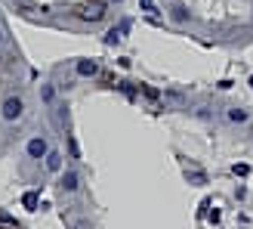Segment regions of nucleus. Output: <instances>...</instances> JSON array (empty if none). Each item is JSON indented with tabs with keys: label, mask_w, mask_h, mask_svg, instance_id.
<instances>
[{
	"label": "nucleus",
	"mask_w": 253,
	"mask_h": 229,
	"mask_svg": "<svg viewBox=\"0 0 253 229\" xmlns=\"http://www.w3.org/2000/svg\"><path fill=\"white\" fill-rule=\"evenodd\" d=\"M62 189H65V192H74V189H78V173H74V171L62 173Z\"/></svg>",
	"instance_id": "nucleus-5"
},
{
	"label": "nucleus",
	"mask_w": 253,
	"mask_h": 229,
	"mask_svg": "<svg viewBox=\"0 0 253 229\" xmlns=\"http://www.w3.org/2000/svg\"><path fill=\"white\" fill-rule=\"evenodd\" d=\"M173 19H176V22H185V19H188V12H185L182 6H173Z\"/></svg>",
	"instance_id": "nucleus-10"
},
{
	"label": "nucleus",
	"mask_w": 253,
	"mask_h": 229,
	"mask_svg": "<svg viewBox=\"0 0 253 229\" xmlns=\"http://www.w3.org/2000/svg\"><path fill=\"white\" fill-rule=\"evenodd\" d=\"M46 171H62V155L59 152H46Z\"/></svg>",
	"instance_id": "nucleus-6"
},
{
	"label": "nucleus",
	"mask_w": 253,
	"mask_h": 229,
	"mask_svg": "<svg viewBox=\"0 0 253 229\" xmlns=\"http://www.w3.org/2000/svg\"><path fill=\"white\" fill-rule=\"evenodd\" d=\"M142 93H145V96H148V99H158V96H161V93H158V90H155V87H142Z\"/></svg>",
	"instance_id": "nucleus-13"
},
{
	"label": "nucleus",
	"mask_w": 253,
	"mask_h": 229,
	"mask_svg": "<svg viewBox=\"0 0 253 229\" xmlns=\"http://www.w3.org/2000/svg\"><path fill=\"white\" fill-rule=\"evenodd\" d=\"M229 121H247V112L244 109H229Z\"/></svg>",
	"instance_id": "nucleus-9"
},
{
	"label": "nucleus",
	"mask_w": 253,
	"mask_h": 229,
	"mask_svg": "<svg viewBox=\"0 0 253 229\" xmlns=\"http://www.w3.org/2000/svg\"><path fill=\"white\" fill-rule=\"evenodd\" d=\"M232 173H235V176H247V173H250V168H247V164H235Z\"/></svg>",
	"instance_id": "nucleus-11"
},
{
	"label": "nucleus",
	"mask_w": 253,
	"mask_h": 229,
	"mask_svg": "<svg viewBox=\"0 0 253 229\" xmlns=\"http://www.w3.org/2000/svg\"><path fill=\"white\" fill-rule=\"evenodd\" d=\"M250 87H253V78H250Z\"/></svg>",
	"instance_id": "nucleus-17"
},
{
	"label": "nucleus",
	"mask_w": 253,
	"mask_h": 229,
	"mask_svg": "<svg viewBox=\"0 0 253 229\" xmlns=\"http://www.w3.org/2000/svg\"><path fill=\"white\" fill-rule=\"evenodd\" d=\"M142 3V9H155V0H139Z\"/></svg>",
	"instance_id": "nucleus-15"
},
{
	"label": "nucleus",
	"mask_w": 253,
	"mask_h": 229,
	"mask_svg": "<svg viewBox=\"0 0 253 229\" xmlns=\"http://www.w3.org/2000/svg\"><path fill=\"white\" fill-rule=\"evenodd\" d=\"M78 16H81L84 22H99V19H102V16H105V6H102V3H93L90 9H81V12H78Z\"/></svg>",
	"instance_id": "nucleus-3"
},
{
	"label": "nucleus",
	"mask_w": 253,
	"mask_h": 229,
	"mask_svg": "<svg viewBox=\"0 0 253 229\" xmlns=\"http://www.w3.org/2000/svg\"><path fill=\"white\" fill-rule=\"evenodd\" d=\"M219 217H222V214H219V211H216V208H213V211H210V214H207V220H210V223H219Z\"/></svg>",
	"instance_id": "nucleus-14"
},
{
	"label": "nucleus",
	"mask_w": 253,
	"mask_h": 229,
	"mask_svg": "<svg viewBox=\"0 0 253 229\" xmlns=\"http://www.w3.org/2000/svg\"><path fill=\"white\" fill-rule=\"evenodd\" d=\"M22 112H25V103H22L19 96H9L6 103H3V118H6V121H19Z\"/></svg>",
	"instance_id": "nucleus-1"
},
{
	"label": "nucleus",
	"mask_w": 253,
	"mask_h": 229,
	"mask_svg": "<svg viewBox=\"0 0 253 229\" xmlns=\"http://www.w3.org/2000/svg\"><path fill=\"white\" fill-rule=\"evenodd\" d=\"M111 3H121V0H111Z\"/></svg>",
	"instance_id": "nucleus-16"
},
{
	"label": "nucleus",
	"mask_w": 253,
	"mask_h": 229,
	"mask_svg": "<svg viewBox=\"0 0 253 229\" xmlns=\"http://www.w3.org/2000/svg\"><path fill=\"white\" fill-rule=\"evenodd\" d=\"M0 41H3V34H0Z\"/></svg>",
	"instance_id": "nucleus-18"
},
{
	"label": "nucleus",
	"mask_w": 253,
	"mask_h": 229,
	"mask_svg": "<svg viewBox=\"0 0 253 229\" xmlns=\"http://www.w3.org/2000/svg\"><path fill=\"white\" fill-rule=\"evenodd\" d=\"M188 183H192V186H204V183H207V176L201 173V171H192V173H188Z\"/></svg>",
	"instance_id": "nucleus-8"
},
{
	"label": "nucleus",
	"mask_w": 253,
	"mask_h": 229,
	"mask_svg": "<svg viewBox=\"0 0 253 229\" xmlns=\"http://www.w3.org/2000/svg\"><path fill=\"white\" fill-rule=\"evenodd\" d=\"M68 152H71V158H81V149H78V143H74V139H68Z\"/></svg>",
	"instance_id": "nucleus-12"
},
{
	"label": "nucleus",
	"mask_w": 253,
	"mask_h": 229,
	"mask_svg": "<svg viewBox=\"0 0 253 229\" xmlns=\"http://www.w3.org/2000/svg\"><path fill=\"white\" fill-rule=\"evenodd\" d=\"M46 152H49V146H46V139H41V136H34L28 143V155L31 158H46Z\"/></svg>",
	"instance_id": "nucleus-2"
},
{
	"label": "nucleus",
	"mask_w": 253,
	"mask_h": 229,
	"mask_svg": "<svg viewBox=\"0 0 253 229\" xmlns=\"http://www.w3.org/2000/svg\"><path fill=\"white\" fill-rule=\"evenodd\" d=\"M74 68H78L81 78H93V74L99 71V65H96L93 59H78V65H74Z\"/></svg>",
	"instance_id": "nucleus-4"
},
{
	"label": "nucleus",
	"mask_w": 253,
	"mask_h": 229,
	"mask_svg": "<svg viewBox=\"0 0 253 229\" xmlns=\"http://www.w3.org/2000/svg\"><path fill=\"white\" fill-rule=\"evenodd\" d=\"M22 205L28 208V211H37V192H25V198H22Z\"/></svg>",
	"instance_id": "nucleus-7"
}]
</instances>
